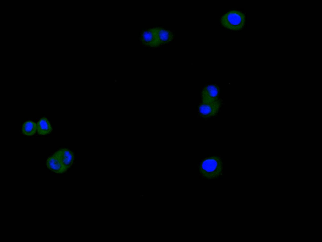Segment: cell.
Returning <instances> with one entry per match:
<instances>
[{
    "mask_svg": "<svg viewBox=\"0 0 322 242\" xmlns=\"http://www.w3.org/2000/svg\"><path fill=\"white\" fill-rule=\"evenodd\" d=\"M46 165L50 170L57 173H63L68 170L58 158L54 154L47 158Z\"/></svg>",
    "mask_w": 322,
    "mask_h": 242,
    "instance_id": "cell-6",
    "label": "cell"
},
{
    "mask_svg": "<svg viewBox=\"0 0 322 242\" xmlns=\"http://www.w3.org/2000/svg\"><path fill=\"white\" fill-rule=\"evenodd\" d=\"M245 16L242 12L237 10L230 11L221 17L220 22L222 25L227 29L238 31L244 26Z\"/></svg>",
    "mask_w": 322,
    "mask_h": 242,
    "instance_id": "cell-2",
    "label": "cell"
},
{
    "mask_svg": "<svg viewBox=\"0 0 322 242\" xmlns=\"http://www.w3.org/2000/svg\"><path fill=\"white\" fill-rule=\"evenodd\" d=\"M220 102L218 100L210 103H203L199 107V113L202 117L207 118L214 115L219 110Z\"/></svg>",
    "mask_w": 322,
    "mask_h": 242,
    "instance_id": "cell-3",
    "label": "cell"
},
{
    "mask_svg": "<svg viewBox=\"0 0 322 242\" xmlns=\"http://www.w3.org/2000/svg\"><path fill=\"white\" fill-rule=\"evenodd\" d=\"M37 129L36 124L34 121L29 120L25 122L22 126V133L28 136L33 135Z\"/></svg>",
    "mask_w": 322,
    "mask_h": 242,
    "instance_id": "cell-8",
    "label": "cell"
},
{
    "mask_svg": "<svg viewBox=\"0 0 322 242\" xmlns=\"http://www.w3.org/2000/svg\"><path fill=\"white\" fill-rule=\"evenodd\" d=\"M223 163L220 158L212 156L204 159L201 162L199 170L202 177L209 179L217 178L223 173Z\"/></svg>",
    "mask_w": 322,
    "mask_h": 242,
    "instance_id": "cell-1",
    "label": "cell"
},
{
    "mask_svg": "<svg viewBox=\"0 0 322 242\" xmlns=\"http://www.w3.org/2000/svg\"><path fill=\"white\" fill-rule=\"evenodd\" d=\"M68 169L72 165L74 159L73 152L67 148L60 149L54 154Z\"/></svg>",
    "mask_w": 322,
    "mask_h": 242,
    "instance_id": "cell-4",
    "label": "cell"
},
{
    "mask_svg": "<svg viewBox=\"0 0 322 242\" xmlns=\"http://www.w3.org/2000/svg\"><path fill=\"white\" fill-rule=\"evenodd\" d=\"M37 130L38 134L41 135H45L50 133L52 130L51 124L45 117L41 118L37 124Z\"/></svg>",
    "mask_w": 322,
    "mask_h": 242,
    "instance_id": "cell-7",
    "label": "cell"
},
{
    "mask_svg": "<svg viewBox=\"0 0 322 242\" xmlns=\"http://www.w3.org/2000/svg\"><path fill=\"white\" fill-rule=\"evenodd\" d=\"M219 92L217 87L214 85H210L206 86L203 89L201 93L203 103H210L217 100Z\"/></svg>",
    "mask_w": 322,
    "mask_h": 242,
    "instance_id": "cell-5",
    "label": "cell"
}]
</instances>
